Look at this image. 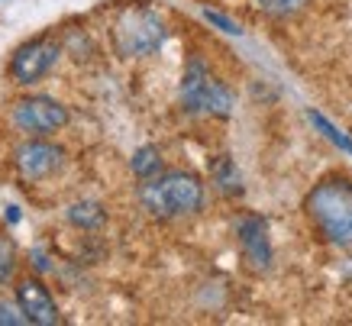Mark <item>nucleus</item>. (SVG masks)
I'll return each instance as SVG.
<instances>
[{"label":"nucleus","instance_id":"obj_6","mask_svg":"<svg viewBox=\"0 0 352 326\" xmlns=\"http://www.w3.org/2000/svg\"><path fill=\"white\" fill-rule=\"evenodd\" d=\"M58 43L49 39V36H39V39H30V43H23L10 58V78L16 85H36V81H43L45 74L55 68L58 62Z\"/></svg>","mask_w":352,"mask_h":326},{"label":"nucleus","instance_id":"obj_17","mask_svg":"<svg viewBox=\"0 0 352 326\" xmlns=\"http://www.w3.org/2000/svg\"><path fill=\"white\" fill-rule=\"evenodd\" d=\"M0 323H7V326H20V323H26V316L20 314V307L13 310V307L0 304Z\"/></svg>","mask_w":352,"mask_h":326},{"label":"nucleus","instance_id":"obj_12","mask_svg":"<svg viewBox=\"0 0 352 326\" xmlns=\"http://www.w3.org/2000/svg\"><path fill=\"white\" fill-rule=\"evenodd\" d=\"M129 169H133V175H136L139 181L155 178V175H162V152L155 146H139L136 152H133Z\"/></svg>","mask_w":352,"mask_h":326},{"label":"nucleus","instance_id":"obj_14","mask_svg":"<svg viewBox=\"0 0 352 326\" xmlns=\"http://www.w3.org/2000/svg\"><path fill=\"white\" fill-rule=\"evenodd\" d=\"M16 272V246H13L10 236L0 232V284H7Z\"/></svg>","mask_w":352,"mask_h":326},{"label":"nucleus","instance_id":"obj_11","mask_svg":"<svg viewBox=\"0 0 352 326\" xmlns=\"http://www.w3.org/2000/svg\"><path fill=\"white\" fill-rule=\"evenodd\" d=\"M104 220H107V210L97 200H75L68 207V223L78 226V230H100Z\"/></svg>","mask_w":352,"mask_h":326},{"label":"nucleus","instance_id":"obj_5","mask_svg":"<svg viewBox=\"0 0 352 326\" xmlns=\"http://www.w3.org/2000/svg\"><path fill=\"white\" fill-rule=\"evenodd\" d=\"M68 107L58 104L55 97L36 94V97H23L13 107V123L20 133H30V136H49V133H58L62 127H68Z\"/></svg>","mask_w":352,"mask_h":326},{"label":"nucleus","instance_id":"obj_1","mask_svg":"<svg viewBox=\"0 0 352 326\" xmlns=\"http://www.w3.org/2000/svg\"><path fill=\"white\" fill-rule=\"evenodd\" d=\"M304 217L330 246H352V178L327 175L304 197Z\"/></svg>","mask_w":352,"mask_h":326},{"label":"nucleus","instance_id":"obj_3","mask_svg":"<svg viewBox=\"0 0 352 326\" xmlns=\"http://www.w3.org/2000/svg\"><path fill=\"white\" fill-rule=\"evenodd\" d=\"M165 39H168V23L146 3L126 7L113 23V43H117L120 55H126V58L155 55L165 45Z\"/></svg>","mask_w":352,"mask_h":326},{"label":"nucleus","instance_id":"obj_16","mask_svg":"<svg viewBox=\"0 0 352 326\" xmlns=\"http://www.w3.org/2000/svg\"><path fill=\"white\" fill-rule=\"evenodd\" d=\"M204 20L207 23H214V26H220L223 32H230V36H239V23H233V20H226L223 13H214V10H204Z\"/></svg>","mask_w":352,"mask_h":326},{"label":"nucleus","instance_id":"obj_4","mask_svg":"<svg viewBox=\"0 0 352 326\" xmlns=\"http://www.w3.org/2000/svg\"><path fill=\"white\" fill-rule=\"evenodd\" d=\"M182 107L194 116H217V120H226L233 113L236 97L233 91L217 78L201 58H191L188 68L182 74Z\"/></svg>","mask_w":352,"mask_h":326},{"label":"nucleus","instance_id":"obj_10","mask_svg":"<svg viewBox=\"0 0 352 326\" xmlns=\"http://www.w3.org/2000/svg\"><path fill=\"white\" fill-rule=\"evenodd\" d=\"M210 181L223 197H239L243 194V175H239V169H236V162L230 155L210 158Z\"/></svg>","mask_w":352,"mask_h":326},{"label":"nucleus","instance_id":"obj_13","mask_svg":"<svg viewBox=\"0 0 352 326\" xmlns=\"http://www.w3.org/2000/svg\"><path fill=\"white\" fill-rule=\"evenodd\" d=\"M307 120H310V123H314V127H317V129H320L323 136L330 139V142H333V146H336V149H340V152H349V155H352V139L346 136L342 129H336V127H333V123H330V120H327V116H323V113H317V110H307Z\"/></svg>","mask_w":352,"mask_h":326},{"label":"nucleus","instance_id":"obj_15","mask_svg":"<svg viewBox=\"0 0 352 326\" xmlns=\"http://www.w3.org/2000/svg\"><path fill=\"white\" fill-rule=\"evenodd\" d=\"M258 10L268 13V17H291V13L300 10L304 0H256Z\"/></svg>","mask_w":352,"mask_h":326},{"label":"nucleus","instance_id":"obj_2","mask_svg":"<svg viewBox=\"0 0 352 326\" xmlns=\"http://www.w3.org/2000/svg\"><path fill=\"white\" fill-rule=\"evenodd\" d=\"M207 188L194 171L175 169L162 171L155 178L139 184V204L149 210L155 220H175V217H191L204 207Z\"/></svg>","mask_w":352,"mask_h":326},{"label":"nucleus","instance_id":"obj_8","mask_svg":"<svg viewBox=\"0 0 352 326\" xmlns=\"http://www.w3.org/2000/svg\"><path fill=\"white\" fill-rule=\"evenodd\" d=\"M236 239H239V252L256 272L272 268V236H268V220L258 213H245L236 223Z\"/></svg>","mask_w":352,"mask_h":326},{"label":"nucleus","instance_id":"obj_9","mask_svg":"<svg viewBox=\"0 0 352 326\" xmlns=\"http://www.w3.org/2000/svg\"><path fill=\"white\" fill-rule=\"evenodd\" d=\"M16 307H20V314L26 316V323L32 326H55L62 316H58V307H55L52 294H49V287H45L39 278H23L16 284Z\"/></svg>","mask_w":352,"mask_h":326},{"label":"nucleus","instance_id":"obj_7","mask_svg":"<svg viewBox=\"0 0 352 326\" xmlns=\"http://www.w3.org/2000/svg\"><path fill=\"white\" fill-rule=\"evenodd\" d=\"M62 162H65V149L55 146V142H45V139H39V136L20 142L16 152H13V165H16L23 181L52 178L55 171L62 169Z\"/></svg>","mask_w":352,"mask_h":326},{"label":"nucleus","instance_id":"obj_18","mask_svg":"<svg viewBox=\"0 0 352 326\" xmlns=\"http://www.w3.org/2000/svg\"><path fill=\"white\" fill-rule=\"evenodd\" d=\"M32 259H36V268H39V272H45V268H49V262H45V255L39 252V249L32 252Z\"/></svg>","mask_w":352,"mask_h":326}]
</instances>
